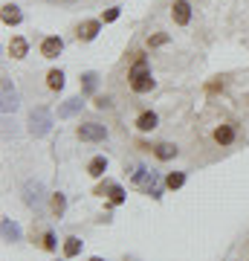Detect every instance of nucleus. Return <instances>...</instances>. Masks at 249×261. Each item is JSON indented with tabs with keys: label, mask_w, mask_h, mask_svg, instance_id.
<instances>
[{
	"label": "nucleus",
	"mask_w": 249,
	"mask_h": 261,
	"mask_svg": "<svg viewBox=\"0 0 249 261\" xmlns=\"http://www.w3.org/2000/svg\"><path fill=\"white\" fill-rule=\"evenodd\" d=\"M157 113H154V111H145V113H139V116H136V128L139 130H142V134H148V130H154V128H157Z\"/></svg>",
	"instance_id": "423d86ee"
},
{
	"label": "nucleus",
	"mask_w": 249,
	"mask_h": 261,
	"mask_svg": "<svg viewBox=\"0 0 249 261\" xmlns=\"http://www.w3.org/2000/svg\"><path fill=\"white\" fill-rule=\"evenodd\" d=\"M116 18H119V6H113V9L104 12V15H102V23H113Z\"/></svg>",
	"instance_id": "f3484780"
},
{
	"label": "nucleus",
	"mask_w": 249,
	"mask_h": 261,
	"mask_svg": "<svg viewBox=\"0 0 249 261\" xmlns=\"http://www.w3.org/2000/svg\"><path fill=\"white\" fill-rule=\"evenodd\" d=\"M235 137H238V128L232 125V122H223V125H217L212 134V140L217 142V145H232L235 142Z\"/></svg>",
	"instance_id": "7ed1b4c3"
},
{
	"label": "nucleus",
	"mask_w": 249,
	"mask_h": 261,
	"mask_svg": "<svg viewBox=\"0 0 249 261\" xmlns=\"http://www.w3.org/2000/svg\"><path fill=\"white\" fill-rule=\"evenodd\" d=\"M26 49H29L26 38H12V41H9V56L12 58H23V56H26Z\"/></svg>",
	"instance_id": "9d476101"
},
{
	"label": "nucleus",
	"mask_w": 249,
	"mask_h": 261,
	"mask_svg": "<svg viewBox=\"0 0 249 261\" xmlns=\"http://www.w3.org/2000/svg\"><path fill=\"white\" fill-rule=\"evenodd\" d=\"M61 49H64V41H61L58 35H49V38H44V44H41V56L44 58H58Z\"/></svg>",
	"instance_id": "39448f33"
},
{
	"label": "nucleus",
	"mask_w": 249,
	"mask_h": 261,
	"mask_svg": "<svg viewBox=\"0 0 249 261\" xmlns=\"http://www.w3.org/2000/svg\"><path fill=\"white\" fill-rule=\"evenodd\" d=\"M217 90H223V82H212V84H209V93H217Z\"/></svg>",
	"instance_id": "aec40b11"
},
{
	"label": "nucleus",
	"mask_w": 249,
	"mask_h": 261,
	"mask_svg": "<svg viewBox=\"0 0 249 261\" xmlns=\"http://www.w3.org/2000/svg\"><path fill=\"white\" fill-rule=\"evenodd\" d=\"M154 157L157 160H174L177 157V145H171V142H159V145H154Z\"/></svg>",
	"instance_id": "1a4fd4ad"
},
{
	"label": "nucleus",
	"mask_w": 249,
	"mask_h": 261,
	"mask_svg": "<svg viewBox=\"0 0 249 261\" xmlns=\"http://www.w3.org/2000/svg\"><path fill=\"white\" fill-rule=\"evenodd\" d=\"M183 183H185V174H183V171H171V174L165 177V186H168V189H180Z\"/></svg>",
	"instance_id": "4468645a"
},
{
	"label": "nucleus",
	"mask_w": 249,
	"mask_h": 261,
	"mask_svg": "<svg viewBox=\"0 0 249 261\" xmlns=\"http://www.w3.org/2000/svg\"><path fill=\"white\" fill-rule=\"evenodd\" d=\"M104 171H107V160L104 157H93L90 166H87V174H90V177H102Z\"/></svg>",
	"instance_id": "9b49d317"
},
{
	"label": "nucleus",
	"mask_w": 249,
	"mask_h": 261,
	"mask_svg": "<svg viewBox=\"0 0 249 261\" xmlns=\"http://www.w3.org/2000/svg\"><path fill=\"white\" fill-rule=\"evenodd\" d=\"M96 108H110V99H107V96H96Z\"/></svg>",
	"instance_id": "6ab92c4d"
},
{
	"label": "nucleus",
	"mask_w": 249,
	"mask_h": 261,
	"mask_svg": "<svg viewBox=\"0 0 249 261\" xmlns=\"http://www.w3.org/2000/svg\"><path fill=\"white\" fill-rule=\"evenodd\" d=\"M168 44V35L165 32H157V35H148V47H162Z\"/></svg>",
	"instance_id": "2eb2a0df"
},
{
	"label": "nucleus",
	"mask_w": 249,
	"mask_h": 261,
	"mask_svg": "<svg viewBox=\"0 0 249 261\" xmlns=\"http://www.w3.org/2000/svg\"><path fill=\"white\" fill-rule=\"evenodd\" d=\"M99 29H102V20H87V23H81L78 41H93V38L99 35Z\"/></svg>",
	"instance_id": "0eeeda50"
},
{
	"label": "nucleus",
	"mask_w": 249,
	"mask_h": 261,
	"mask_svg": "<svg viewBox=\"0 0 249 261\" xmlns=\"http://www.w3.org/2000/svg\"><path fill=\"white\" fill-rule=\"evenodd\" d=\"M44 250H56V238H52V232H44Z\"/></svg>",
	"instance_id": "a211bd4d"
},
{
	"label": "nucleus",
	"mask_w": 249,
	"mask_h": 261,
	"mask_svg": "<svg viewBox=\"0 0 249 261\" xmlns=\"http://www.w3.org/2000/svg\"><path fill=\"white\" fill-rule=\"evenodd\" d=\"M171 18H174L177 27H185V23L191 20V3H188V0H174V6H171Z\"/></svg>",
	"instance_id": "20e7f679"
},
{
	"label": "nucleus",
	"mask_w": 249,
	"mask_h": 261,
	"mask_svg": "<svg viewBox=\"0 0 249 261\" xmlns=\"http://www.w3.org/2000/svg\"><path fill=\"white\" fill-rule=\"evenodd\" d=\"M90 261H104V258H90Z\"/></svg>",
	"instance_id": "412c9836"
},
{
	"label": "nucleus",
	"mask_w": 249,
	"mask_h": 261,
	"mask_svg": "<svg viewBox=\"0 0 249 261\" xmlns=\"http://www.w3.org/2000/svg\"><path fill=\"white\" fill-rule=\"evenodd\" d=\"M75 134H78V140H84V142H102L104 137H107V128L99 125V122H81Z\"/></svg>",
	"instance_id": "f03ea898"
},
{
	"label": "nucleus",
	"mask_w": 249,
	"mask_h": 261,
	"mask_svg": "<svg viewBox=\"0 0 249 261\" xmlns=\"http://www.w3.org/2000/svg\"><path fill=\"white\" fill-rule=\"evenodd\" d=\"M64 206H67L64 195H52V212H56V215H61V212H64Z\"/></svg>",
	"instance_id": "dca6fc26"
},
{
	"label": "nucleus",
	"mask_w": 249,
	"mask_h": 261,
	"mask_svg": "<svg viewBox=\"0 0 249 261\" xmlns=\"http://www.w3.org/2000/svg\"><path fill=\"white\" fill-rule=\"evenodd\" d=\"M46 87H49V90H61V87H64V73H61V70H49V73H46Z\"/></svg>",
	"instance_id": "f8f14e48"
},
{
	"label": "nucleus",
	"mask_w": 249,
	"mask_h": 261,
	"mask_svg": "<svg viewBox=\"0 0 249 261\" xmlns=\"http://www.w3.org/2000/svg\"><path fill=\"white\" fill-rule=\"evenodd\" d=\"M0 18H3L6 27H18V23H20V9H18V6H12V3H6L3 12H0Z\"/></svg>",
	"instance_id": "6e6552de"
},
{
	"label": "nucleus",
	"mask_w": 249,
	"mask_h": 261,
	"mask_svg": "<svg viewBox=\"0 0 249 261\" xmlns=\"http://www.w3.org/2000/svg\"><path fill=\"white\" fill-rule=\"evenodd\" d=\"M128 82H130V90H133V93H151V90H154V79H151L145 56H136L133 67L128 70Z\"/></svg>",
	"instance_id": "f257e3e1"
},
{
	"label": "nucleus",
	"mask_w": 249,
	"mask_h": 261,
	"mask_svg": "<svg viewBox=\"0 0 249 261\" xmlns=\"http://www.w3.org/2000/svg\"><path fill=\"white\" fill-rule=\"evenodd\" d=\"M78 252H81V241H78V238H67L64 241V255L73 258V255H78Z\"/></svg>",
	"instance_id": "ddd939ff"
}]
</instances>
